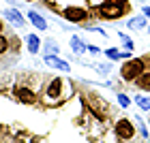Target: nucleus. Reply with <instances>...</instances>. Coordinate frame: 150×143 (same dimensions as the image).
<instances>
[{
    "mask_svg": "<svg viewBox=\"0 0 150 143\" xmlns=\"http://www.w3.org/2000/svg\"><path fill=\"white\" fill-rule=\"evenodd\" d=\"M88 51H90V53H99V47H94V45H88Z\"/></svg>",
    "mask_w": 150,
    "mask_h": 143,
    "instance_id": "21",
    "label": "nucleus"
},
{
    "mask_svg": "<svg viewBox=\"0 0 150 143\" xmlns=\"http://www.w3.org/2000/svg\"><path fill=\"white\" fill-rule=\"evenodd\" d=\"M28 2H32V0H28Z\"/></svg>",
    "mask_w": 150,
    "mask_h": 143,
    "instance_id": "24",
    "label": "nucleus"
},
{
    "mask_svg": "<svg viewBox=\"0 0 150 143\" xmlns=\"http://www.w3.org/2000/svg\"><path fill=\"white\" fill-rule=\"evenodd\" d=\"M137 126H139V132H142V137H148L146 124H144V120H142V118H137Z\"/></svg>",
    "mask_w": 150,
    "mask_h": 143,
    "instance_id": "20",
    "label": "nucleus"
},
{
    "mask_svg": "<svg viewBox=\"0 0 150 143\" xmlns=\"http://www.w3.org/2000/svg\"><path fill=\"white\" fill-rule=\"evenodd\" d=\"M114 130H116V135H118V139H125V141H129V139H133L135 137V126H133V122H129V120H118L114 124Z\"/></svg>",
    "mask_w": 150,
    "mask_h": 143,
    "instance_id": "4",
    "label": "nucleus"
},
{
    "mask_svg": "<svg viewBox=\"0 0 150 143\" xmlns=\"http://www.w3.org/2000/svg\"><path fill=\"white\" fill-rule=\"evenodd\" d=\"M142 73H144V60L142 58H129L120 69V77L125 81H135Z\"/></svg>",
    "mask_w": 150,
    "mask_h": 143,
    "instance_id": "1",
    "label": "nucleus"
},
{
    "mask_svg": "<svg viewBox=\"0 0 150 143\" xmlns=\"http://www.w3.org/2000/svg\"><path fill=\"white\" fill-rule=\"evenodd\" d=\"M135 86L139 88V90H144V92H150V73H142L137 79H135Z\"/></svg>",
    "mask_w": 150,
    "mask_h": 143,
    "instance_id": "14",
    "label": "nucleus"
},
{
    "mask_svg": "<svg viewBox=\"0 0 150 143\" xmlns=\"http://www.w3.org/2000/svg\"><path fill=\"white\" fill-rule=\"evenodd\" d=\"M114 2H120V4H125V2H127V0H114Z\"/></svg>",
    "mask_w": 150,
    "mask_h": 143,
    "instance_id": "23",
    "label": "nucleus"
},
{
    "mask_svg": "<svg viewBox=\"0 0 150 143\" xmlns=\"http://www.w3.org/2000/svg\"><path fill=\"white\" fill-rule=\"evenodd\" d=\"M2 17L13 26V28H24V26H26V17L19 11H15V9H4L2 11Z\"/></svg>",
    "mask_w": 150,
    "mask_h": 143,
    "instance_id": "6",
    "label": "nucleus"
},
{
    "mask_svg": "<svg viewBox=\"0 0 150 143\" xmlns=\"http://www.w3.org/2000/svg\"><path fill=\"white\" fill-rule=\"evenodd\" d=\"M60 92H62V79H52L50 83H47V88H45V96L50 98V100H54V98H58L60 96Z\"/></svg>",
    "mask_w": 150,
    "mask_h": 143,
    "instance_id": "9",
    "label": "nucleus"
},
{
    "mask_svg": "<svg viewBox=\"0 0 150 143\" xmlns=\"http://www.w3.org/2000/svg\"><path fill=\"white\" fill-rule=\"evenodd\" d=\"M118 103H120V107H129V105H131V98H129L127 96V94H118Z\"/></svg>",
    "mask_w": 150,
    "mask_h": 143,
    "instance_id": "18",
    "label": "nucleus"
},
{
    "mask_svg": "<svg viewBox=\"0 0 150 143\" xmlns=\"http://www.w3.org/2000/svg\"><path fill=\"white\" fill-rule=\"evenodd\" d=\"M142 11H144V15H146V17H150V6H144Z\"/></svg>",
    "mask_w": 150,
    "mask_h": 143,
    "instance_id": "22",
    "label": "nucleus"
},
{
    "mask_svg": "<svg viewBox=\"0 0 150 143\" xmlns=\"http://www.w3.org/2000/svg\"><path fill=\"white\" fill-rule=\"evenodd\" d=\"M26 45H28V51L30 53H39V49L43 47L39 34H26Z\"/></svg>",
    "mask_w": 150,
    "mask_h": 143,
    "instance_id": "10",
    "label": "nucleus"
},
{
    "mask_svg": "<svg viewBox=\"0 0 150 143\" xmlns=\"http://www.w3.org/2000/svg\"><path fill=\"white\" fill-rule=\"evenodd\" d=\"M135 105L139 109H144V111H148L150 109V98L148 96H135Z\"/></svg>",
    "mask_w": 150,
    "mask_h": 143,
    "instance_id": "15",
    "label": "nucleus"
},
{
    "mask_svg": "<svg viewBox=\"0 0 150 143\" xmlns=\"http://www.w3.org/2000/svg\"><path fill=\"white\" fill-rule=\"evenodd\" d=\"M148 22H146V15H137V17H131L127 22V28H131V30H142V28H146Z\"/></svg>",
    "mask_w": 150,
    "mask_h": 143,
    "instance_id": "12",
    "label": "nucleus"
},
{
    "mask_svg": "<svg viewBox=\"0 0 150 143\" xmlns=\"http://www.w3.org/2000/svg\"><path fill=\"white\" fill-rule=\"evenodd\" d=\"M118 36H120V41H122V45H125V49H133V47H135V45H133V39L129 36V34H125L122 30L118 32Z\"/></svg>",
    "mask_w": 150,
    "mask_h": 143,
    "instance_id": "16",
    "label": "nucleus"
},
{
    "mask_svg": "<svg viewBox=\"0 0 150 143\" xmlns=\"http://www.w3.org/2000/svg\"><path fill=\"white\" fill-rule=\"evenodd\" d=\"M88 105H90V111L94 115H99V118L110 115V105H107L99 94H88Z\"/></svg>",
    "mask_w": 150,
    "mask_h": 143,
    "instance_id": "3",
    "label": "nucleus"
},
{
    "mask_svg": "<svg viewBox=\"0 0 150 143\" xmlns=\"http://www.w3.org/2000/svg\"><path fill=\"white\" fill-rule=\"evenodd\" d=\"M28 19L32 22V26L39 30H47V22H45V17L43 15H39L37 11H28Z\"/></svg>",
    "mask_w": 150,
    "mask_h": 143,
    "instance_id": "11",
    "label": "nucleus"
},
{
    "mask_svg": "<svg viewBox=\"0 0 150 143\" xmlns=\"http://www.w3.org/2000/svg\"><path fill=\"white\" fill-rule=\"evenodd\" d=\"M45 64H47V66H52V69L62 71V73H69V71H71V64L67 62V60L58 58V53H54V56H45Z\"/></svg>",
    "mask_w": 150,
    "mask_h": 143,
    "instance_id": "8",
    "label": "nucleus"
},
{
    "mask_svg": "<svg viewBox=\"0 0 150 143\" xmlns=\"http://www.w3.org/2000/svg\"><path fill=\"white\" fill-rule=\"evenodd\" d=\"M15 98L19 100V103H26V105L37 103V94L32 92L30 88H26V86H19L17 90H15Z\"/></svg>",
    "mask_w": 150,
    "mask_h": 143,
    "instance_id": "7",
    "label": "nucleus"
},
{
    "mask_svg": "<svg viewBox=\"0 0 150 143\" xmlns=\"http://www.w3.org/2000/svg\"><path fill=\"white\" fill-rule=\"evenodd\" d=\"M62 15L69 19V22H73V24H81V22L88 19V11L81 9V6H67V9L62 11Z\"/></svg>",
    "mask_w": 150,
    "mask_h": 143,
    "instance_id": "5",
    "label": "nucleus"
},
{
    "mask_svg": "<svg viewBox=\"0 0 150 143\" xmlns=\"http://www.w3.org/2000/svg\"><path fill=\"white\" fill-rule=\"evenodd\" d=\"M43 49H45V56H54V53H58V45H54V41H47Z\"/></svg>",
    "mask_w": 150,
    "mask_h": 143,
    "instance_id": "17",
    "label": "nucleus"
},
{
    "mask_svg": "<svg viewBox=\"0 0 150 143\" xmlns=\"http://www.w3.org/2000/svg\"><path fill=\"white\" fill-rule=\"evenodd\" d=\"M6 49H9V39L2 34V36H0V53H4Z\"/></svg>",
    "mask_w": 150,
    "mask_h": 143,
    "instance_id": "19",
    "label": "nucleus"
},
{
    "mask_svg": "<svg viewBox=\"0 0 150 143\" xmlns=\"http://www.w3.org/2000/svg\"><path fill=\"white\" fill-rule=\"evenodd\" d=\"M71 51L79 56V53L88 51V45H86V43H84V41H81L79 36H73V39H71Z\"/></svg>",
    "mask_w": 150,
    "mask_h": 143,
    "instance_id": "13",
    "label": "nucleus"
},
{
    "mask_svg": "<svg viewBox=\"0 0 150 143\" xmlns=\"http://www.w3.org/2000/svg\"><path fill=\"white\" fill-rule=\"evenodd\" d=\"M97 11H99V15L105 17V19H118V17L125 15V6L120 2H114V0H105L103 4L97 6Z\"/></svg>",
    "mask_w": 150,
    "mask_h": 143,
    "instance_id": "2",
    "label": "nucleus"
}]
</instances>
